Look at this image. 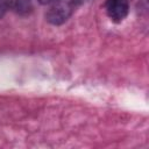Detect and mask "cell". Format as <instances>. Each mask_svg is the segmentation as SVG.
Instances as JSON below:
<instances>
[{
  "instance_id": "obj_1",
  "label": "cell",
  "mask_w": 149,
  "mask_h": 149,
  "mask_svg": "<svg viewBox=\"0 0 149 149\" xmlns=\"http://www.w3.org/2000/svg\"><path fill=\"white\" fill-rule=\"evenodd\" d=\"M77 0H52L45 13V19L54 26L63 24L73 14L78 6Z\"/></svg>"
},
{
  "instance_id": "obj_2",
  "label": "cell",
  "mask_w": 149,
  "mask_h": 149,
  "mask_svg": "<svg viewBox=\"0 0 149 149\" xmlns=\"http://www.w3.org/2000/svg\"><path fill=\"white\" fill-rule=\"evenodd\" d=\"M105 12L113 22H122L129 13L128 0H105Z\"/></svg>"
},
{
  "instance_id": "obj_3",
  "label": "cell",
  "mask_w": 149,
  "mask_h": 149,
  "mask_svg": "<svg viewBox=\"0 0 149 149\" xmlns=\"http://www.w3.org/2000/svg\"><path fill=\"white\" fill-rule=\"evenodd\" d=\"M8 6L20 15H26L33 9L31 0H8Z\"/></svg>"
},
{
  "instance_id": "obj_4",
  "label": "cell",
  "mask_w": 149,
  "mask_h": 149,
  "mask_svg": "<svg viewBox=\"0 0 149 149\" xmlns=\"http://www.w3.org/2000/svg\"><path fill=\"white\" fill-rule=\"evenodd\" d=\"M8 8H9L8 0H0V19L6 14V12H7Z\"/></svg>"
},
{
  "instance_id": "obj_5",
  "label": "cell",
  "mask_w": 149,
  "mask_h": 149,
  "mask_svg": "<svg viewBox=\"0 0 149 149\" xmlns=\"http://www.w3.org/2000/svg\"><path fill=\"white\" fill-rule=\"evenodd\" d=\"M37 1H38L41 5H49L52 0H37Z\"/></svg>"
},
{
  "instance_id": "obj_6",
  "label": "cell",
  "mask_w": 149,
  "mask_h": 149,
  "mask_svg": "<svg viewBox=\"0 0 149 149\" xmlns=\"http://www.w3.org/2000/svg\"><path fill=\"white\" fill-rule=\"evenodd\" d=\"M78 3H83V2H86V1H90V0H77Z\"/></svg>"
}]
</instances>
